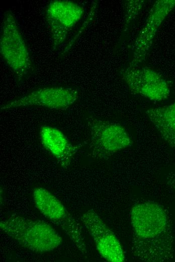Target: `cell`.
Instances as JSON below:
<instances>
[{
    "label": "cell",
    "instance_id": "1",
    "mask_svg": "<svg viewBox=\"0 0 175 262\" xmlns=\"http://www.w3.org/2000/svg\"><path fill=\"white\" fill-rule=\"evenodd\" d=\"M132 238L131 253L134 259L145 262L171 260L174 256V238L170 219L161 205L146 202L131 209Z\"/></svg>",
    "mask_w": 175,
    "mask_h": 262
},
{
    "label": "cell",
    "instance_id": "2",
    "mask_svg": "<svg viewBox=\"0 0 175 262\" xmlns=\"http://www.w3.org/2000/svg\"><path fill=\"white\" fill-rule=\"evenodd\" d=\"M0 228L22 247L35 252L53 251L62 243V238L49 224L19 215L3 219Z\"/></svg>",
    "mask_w": 175,
    "mask_h": 262
},
{
    "label": "cell",
    "instance_id": "3",
    "mask_svg": "<svg viewBox=\"0 0 175 262\" xmlns=\"http://www.w3.org/2000/svg\"><path fill=\"white\" fill-rule=\"evenodd\" d=\"M0 53L15 74L17 83L23 82L33 72L34 66L29 49L11 10L5 12L3 16Z\"/></svg>",
    "mask_w": 175,
    "mask_h": 262
},
{
    "label": "cell",
    "instance_id": "4",
    "mask_svg": "<svg viewBox=\"0 0 175 262\" xmlns=\"http://www.w3.org/2000/svg\"><path fill=\"white\" fill-rule=\"evenodd\" d=\"M86 124L90 132L89 155L93 159H108L133 144L127 130L118 123L90 116Z\"/></svg>",
    "mask_w": 175,
    "mask_h": 262
},
{
    "label": "cell",
    "instance_id": "5",
    "mask_svg": "<svg viewBox=\"0 0 175 262\" xmlns=\"http://www.w3.org/2000/svg\"><path fill=\"white\" fill-rule=\"evenodd\" d=\"M34 204L37 210L51 222L60 227L83 254L87 252L80 224L67 210L62 202L43 187L33 191Z\"/></svg>",
    "mask_w": 175,
    "mask_h": 262
},
{
    "label": "cell",
    "instance_id": "6",
    "mask_svg": "<svg viewBox=\"0 0 175 262\" xmlns=\"http://www.w3.org/2000/svg\"><path fill=\"white\" fill-rule=\"evenodd\" d=\"M84 8L68 0L51 1L46 6L45 19L55 50L64 43L82 17Z\"/></svg>",
    "mask_w": 175,
    "mask_h": 262
},
{
    "label": "cell",
    "instance_id": "7",
    "mask_svg": "<svg viewBox=\"0 0 175 262\" xmlns=\"http://www.w3.org/2000/svg\"><path fill=\"white\" fill-rule=\"evenodd\" d=\"M77 90L70 87L53 86L37 88L1 106V110L27 106L43 107L51 109H65L78 99Z\"/></svg>",
    "mask_w": 175,
    "mask_h": 262
},
{
    "label": "cell",
    "instance_id": "8",
    "mask_svg": "<svg viewBox=\"0 0 175 262\" xmlns=\"http://www.w3.org/2000/svg\"><path fill=\"white\" fill-rule=\"evenodd\" d=\"M120 76L132 93L150 100L161 101L170 95L167 82L159 73L150 68L128 66L121 71Z\"/></svg>",
    "mask_w": 175,
    "mask_h": 262
},
{
    "label": "cell",
    "instance_id": "9",
    "mask_svg": "<svg viewBox=\"0 0 175 262\" xmlns=\"http://www.w3.org/2000/svg\"><path fill=\"white\" fill-rule=\"evenodd\" d=\"M174 8L175 0H158L154 3L134 42L129 66L139 67L145 60L158 30Z\"/></svg>",
    "mask_w": 175,
    "mask_h": 262
},
{
    "label": "cell",
    "instance_id": "10",
    "mask_svg": "<svg viewBox=\"0 0 175 262\" xmlns=\"http://www.w3.org/2000/svg\"><path fill=\"white\" fill-rule=\"evenodd\" d=\"M80 218L102 257L110 262L125 260L124 251L120 241L95 210H87Z\"/></svg>",
    "mask_w": 175,
    "mask_h": 262
},
{
    "label": "cell",
    "instance_id": "11",
    "mask_svg": "<svg viewBox=\"0 0 175 262\" xmlns=\"http://www.w3.org/2000/svg\"><path fill=\"white\" fill-rule=\"evenodd\" d=\"M39 137L44 148L55 157L62 167L67 168L79 146L72 144L60 130L51 126H41Z\"/></svg>",
    "mask_w": 175,
    "mask_h": 262
},
{
    "label": "cell",
    "instance_id": "12",
    "mask_svg": "<svg viewBox=\"0 0 175 262\" xmlns=\"http://www.w3.org/2000/svg\"><path fill=\"white\" fill-rule=\"evenodd\" d=\"M146 114L161 138L170 146L175 147V101L148 109Z\"/></svg>",
    "mask_w": 175,
    "mask_h": 262
},
{
    "label": "cell",
    "instance_id": "13",
    "mask_svg": "<svg viewBox=\"0 0 175 262\" xmlns=\"http://www.w3.org/2000/svg\"><path fill=\"white\" fill-rule=\"evenodd\" d=\"M145 3L144 1H127L125 4V15L124 17L125 29L135 19L141 11Z\"/></svg>",
    "mask_w": 175,
    "mask_h": 262
},
{
    "label": "cell",
    "instance_id": "14",
    "mask_svg": "<svg viewBox=\"0 0 175 262\" xmlns=\"http://www.w3.org/2000/svg\"><path fill=\"white\" fill-rule=\"evenodd\" d=\"M165 182L167 187L175 193V171H171L166 174Z\"/></svg>",
    "mask_w": 175,
    "mask_h": 262
}]
</instances>
